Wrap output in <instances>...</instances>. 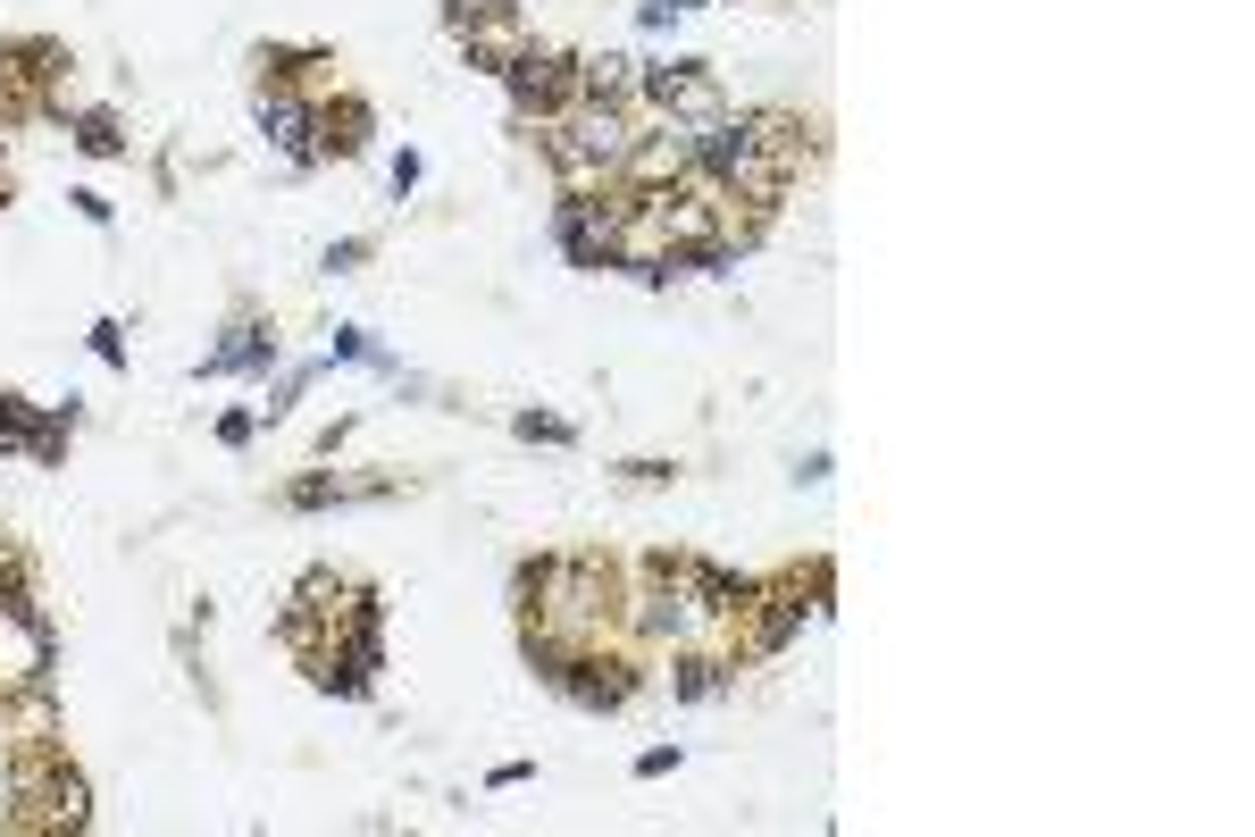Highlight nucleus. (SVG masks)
<instances>
[{
  "label": "nucleus",
  "mask_w": 1255,
  "mask_h": 837,
  "mask_svg": "<svg viewBox=\"0 0 1255 837\" xmlns=\"http://www.w3.org/2000/svg\"><path fill=\"white\" fill-rule=\"evenodd\" d=\"M511 93H520V109H561L569 101V68L561 59H511Z\"/></svg>",
  "instance_id": "2"
},
{
  "label": "nucleus",
  "mask_w": 1255,
  "mask_h": 837,
  "mask_svg": "<svg viewBox=\"0 0 1255 837\" xmlns=\"http://www.w3.org/2000/svg\"><path fill=\"white\" fill-rule=\"evenodd\" d=\"M84 151H118V126H109V118H84Z\"/></svg>",
  "instance_id": "4"
},
{
  "label": "nucleus",
  "mask_w": 1255,
  "mask_h": 837,
  "mask_svg": "<svg viewBox=\"0 0 1255 837\" xmlns=\"http://www.w3.org/2000/svg\"><path fill=\"white\" fill-rule=\"evenodd\" d=\"M628 118H619L612 101H586V109H569L561 118V135H553V160L586 185V176H603V167H628Z\"/></svg>",
  "instance_id": "1"
},
{
  "label": "nucleus",
  "mask_w": 1255,
  "mask_h": 837,
  "mask_svg": "<svg viewBox=\"0 0 1255 837\" xmlns=\"http://www.w3.org/2000/svg\"><path fill=\"white\" fill-rule=\"evenodd\" d=\"M260 126H268V143H284L293 160H310V109H302V101L268 93V101H260Z\"/></svg>",
  "instance_id": "3"
}]
</instances>
